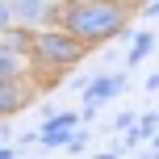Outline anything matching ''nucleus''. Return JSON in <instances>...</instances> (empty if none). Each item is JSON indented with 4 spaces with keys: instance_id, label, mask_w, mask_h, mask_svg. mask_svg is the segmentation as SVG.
<instances>
[{
    "instance_id": "obj_1",
    "label": "nucleus",
    "mask_w": 159,
    "mask_h": 159,
    "mask_svg": "<svg viewBox=\"0 0 159 159\" xmlns=\"http://www.w3.org/2000/svg\"><path fill=\"white\" fill-rule=\"evenodd\" d=\"M138 13L134 0H55L42 21V30H67L88 50L121 38L130 30V17Z\"/></svg>"
},
{
    "instance_id": "obj_2",
    "label": "nucleus",
    "mask_w": 159,
    "mask_h": 159,
    "mask_svg": "<svg viewBox=\"0 0 159 159\" xmlns=\"http://www.w3.org/2000/svg\"><path fill=\"white\" fill-rule=\"evenodd\" d=\"M80 59H88V46L71 38L67 30H38L34 34V55H30V75L46 71V88H55Z\"/></svg>"
},
{
    "instance_id": "obj_3",
    "label": "nucleus",
    "mask_w": 159,
    "mask_h": 159,
    "mask_svg": "<svg viewBox=\"0 0 159 159\" xmlns=\"http://www.w3.org/2000/svg\"><path fill=\"white\" fill-rule=\"evenodd\" d=\"M80 126H84V117H80L75 109H67V113L59 109V113H50V117L38 126V143L42 147H67V138H71Z\"/></svg>"
},
{
    "instance_id": "obj_4",
    "label": "nucleus",
    "mask_w": 159,
    "mask_h": 159,
    "mask_svg": "<svg viewBox=\"0 0 159 159\" xmlns=\"http://www.w3.org/2000/svg\"><path fill=\"white\" fill-rule=\"evenodd\" d=\"M121 88H126V75H121V71H101V75H92V80L84 84V109L96 113L101 105H109Z\"/></svg>"
},
{
    "instance_id": "obj_5",
    "label": "nucleus",
    "mask_w": 159,
    "mask_h": 159,
    "mask_svg": "<svg viewBox=\"0 0 159 159\" xmlns=\"http://www.w3.org/2000/svg\"><path fill=\"white\" fill-rule=\"evenodd\" d=\"M34 101V80H0V121Z\"/></svg>"
},
{
    "instance_id": "obj_6",
    "label": "nucleus",
    "mask_w": 159,
    "mask_h": 159,
    "mask_svg": "<svg viewBox=\"0 0 159 159\" xmlns=\"http://www.w3.org/2000/svg\"><path fill=\"white\" fill-rule=\"evenodd\" d=\"M8 4H13V17H17V25L42 30V21H46V13H50V4H55V0H8Z\"/></svg>"
},
{
    "instance_id": "obj_7",
    "label": "nucleus",
    "mask_w": 159,
    "mask_h": 159,
    "mask_svg": "<svg viewBox=\"0 0 159 159\" xmlns=\"http://www.w3.org/2000/svg\"><path fill=\"white\" fill-rule=\"evenodd\" d=\"M34 34L38 30H30V25H8V30H0V46L21 55V59H30L34 55Z\"/></svg>"
},
{
    "instance_id": "obj_8",
    "label": "nucleus",
    "mask_w": 159,
    "mask_h": 159,
    "mask_svg": "<svg viewBox=\"0 0 159 159\" xmlns=\"http://www.w3.org/2000/svg\"><path fill=\"white\" fill-rule=\"evenodd\" d=\"M0 80H30V59L0 46Z\"/></svg>"
},
{
    "instance_id": "obj_9",
    "label": "nucleus",
    "mask_w": 159,
    "mask_h": 159,
    "mask_svg": "<svg viewBox=\"0 0 159 159\" xmlns=\"http://www.w3.org/2000/svg\"><path fill=\"white\" fill-rule=\"evenodd\" d=\"M151 46H155V34H151V30H138L134 38H130V55H126V67H138L147 55H151Z\"/></svg>"
},
{
    "instance_id": "obj_10",
    "label": "nucleus",
    "mask_w": 159,
    "mask_h": 159,
    "mask_svg": "<svg viewBox=\"0 0 159 159\" xmlns=\"http://www.w3.org/2000/svg\"><path fill=\"white\" fill-rule=\"evenodd\" d=\"M84 147H88V130H75V134L67 138V151H71V155H80Z\"/></svg>"
},
{
    "instance_id": "obj_11",
    "label": "nucleus",
    "mask_w": 159,
    "mask_h": 159,
    "mask_svg": "<svg viewBox=\"0 0 159 159\" xmlns=\"http://www.w3.org/2000/svg\"><path fill=\"white\" fill-rule=\"evenodd\" d=\"M134 121H138V117H134V113L126 109V113H117V117H113V126H109V130H121V134H126V130L134 126Z\"/></svg>"
},
{
    "instance_id": "obj_12",
    "label": "nucleus",
    "mask_w": 159,
    "mask_h": 159,
    "mask_svg": "<svg viewBox=\"0 0 159 159\" xmlns=\"http://www.w3.org/2000/svg\"><path fill=\"white\" fill-rule=\"evenodd\" d=\"M8 25H17V17H13V4H8V0H0V30H8Z\"/></svg>"
},
{
    "instance_id": "obj_13",
    "label": "nucleus",
    "mask_w": 159,
    "mask_h": 159,
    "mask_svg": "<svg viewBox=\"0 0 159 159\" xmlns=\"http://www.w3.org/2000/svg\"><path fill=\"white\" fill-rule=\"evenodd\" d=\"M147 92H159V71H151V75H147Z\"/></svg>"
},
{
    "instance_id": "obj_14",
    "label": "nucleus",
    "mask_w": 159,
    "mask_h": 159,
    "mask_svg": "<svg viewBox=\"0 0 159 159\" xmlns=\"http://www.w3.org/2000/svg\"><path fill=\"white\" fill-rule=\"evenodd\" d=\"M0 159H17V151H13L8 143H0Z\"/></svg>"
},
{
    "instance_id": "obj_15",
    "label": "nucleus",
    "mask_w": 159,
    "mask_h": 159,
    "mask_svg": "<svg viewBox=\"0 0 159 159\" xmlns=\"http://www.w3.org/2000/svg\"><path fill=\"white\" fill-rule=\"evenodd\" d=\"M96 159H117V151H101V155H96Z\"/></svg>"
},
{
    "instance_id": "obj_16",
    "label": "nucleus",
    "mask_w": 159,
    "mask_h": 159,
    "mask_svg": "<svg viewBox=\"0 0 159 159\" xmlns=\"http://www.w3.org/2000/svg\"><path fill=\"white\" fill-rule=\"evenodd\" d=\"M151 159H159V147H155V155H151Z\"/></svg>"
},
{
    "instance_id": "obj_17",
    "label": "nucleus",
    "mask_w": 159,
    "mask_h": 159,
    "mask_svg": "<svg viewBox=\"0 0 159 159\" xmlns=\"http://www.w3.org/2000/svg\"><path fill=\"white\" fill-rule=\"evenodd\" d=\"M155 4H159V0H155Z\"/></svg>"
}]
</instances>
